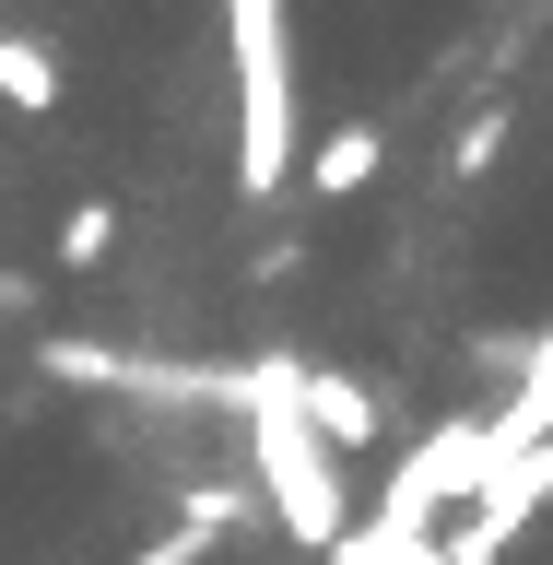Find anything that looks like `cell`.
Wrapping results in <instances>:
<instances>
[{"mask_svg": "<svg viewBox=\"0 0 553 565\" xmlns=\"http://www.w3.org/2000/svg\"><path fill=\"white\" fill-rule=\"evenodd\" d=\"M0 106H35V118L60 106V47L47 35H0Z\"/></svg>", "mask_w": 553, "mask_h": 565, "instance_id": "obj_6", "label": "cell"}, {"mask_svg": "<svg viewBox=\"0 0 553 565\" xmlns=\"http://www.w3.org/2000/svg\"><path fill=\"white\" fill-rule=\"evenodd\" d=\"M295 424H307L330 459H353V448H377V424H389V413H377V388L342 377L330 353H295Z\"/></svg>", "mask_w": 553, "mask_h": 565, "instance_id": "obj_4", "label": "cell"}, {"mask_svg": "<svg viewBox=\"0 0 553 565\" xmlns=\"http://www.w3.org/2000/svg\"><path fill=\"white\" fill-rule=\"evenodd\" d=\"M201 554H212V530H189V519H177V530H153L130 565H201Z\"/></svg>", "mask_w": 553, "mask_h": 565, "instance_id": "obj_8", "label": "cell"}, {"mask_svg": "<svg viewBox=\"0 0 553 565\" xmlns=\"http://www.w3.org/2000/svg\"><path fill=\"white\" fill-rule=\"evenodd\" d=\"M236 413H247V483H259V507L283 519V542L330 554L353 530V483H342V459L295 424V353H247L236 365Z\"/></svg>", "mask_w": 553, "mask_h": 565, "instance_id": "obj_1", "label": "cell"}, {"mask_svg": "<svg viewBox=\"0 0 553 565\" xmlns=\"http://www.w3.org/2000/svg\"><path fill=\"white\" fill-rule=\"evenodd\" d=\"M224 71H236V201H283L295 189V153H307L283 0H224Z\"/></svg>", "mask_w": 553, "mask_h": 565, "instance_id": "obj_2", "label": "cell"}, {"mask_svg": "<svg viewBox=\"0 0 553 565\" xmlns=\"http://www.w3.org/2000/svg\"><path fill=\"white\" fill-rule=\"evenodd\" d=\"M542 507H553V436H542V448H507L483 483H471V507L436 530V565H507Z\"/></svg>", "mask_w": 553, "mask_h": 565, "instance_id": "obj_3", "label": "cell"}, {"mask_svg": "<svg viewBox=\"0 0 553 565\" xmlns=\"http://www.w3.org/2000/svg\"><path fill=\"white\" fill-rule=\"evenodd\" d=\"M530 12H553V0H530Z\"/></svg>", "mask_w": 553, "mask_h": 565, "instance_id": "obj_10", "label": "cell"}, {"mask_svg": "<svg viewBox=\"0 0 553 565\" xmlns=\"http://www.w3.org/2000/svg\"><path fill=\"white\" fill-rule=\"evenodd\" d=\"M494 141H507V118H494V106H483V118L459 130V166H448V177H483V166H494Z\"/></svg>", "mask_w": 553, "mask_h": 565, "instance_id": "obj_9", "label": "cell"}, {"mask_svg": "<svg viewBox=\"0 0 553 565\" xmlns=\"http://www.w3.org/2000/svg\"><path fill=\"white\" fill-rule=\"evenodd\" d=\"M106 247H118V201H83L60 224V271H106Z\"/></svg>", "mask_w": 553, "mask_h": 565, "instance_id": "obj_7", "label": "cell"}, {"mask_svg": "<svg viewBox=\"0 0 553 565\" xmlns=\"http://www.w3.org/2000/svg\"><path fill=\"white\" fill-rule=\"evenodd\" d=\"M377 153H389V130H377V118H342V130L318 141V153H295V177H307L318 201H353V189L377 177Z\"/></svg>", "mask_w": 553, "mask_h": 565, "instance_id": "obj_5", "label": "cell"}]
</instances>
